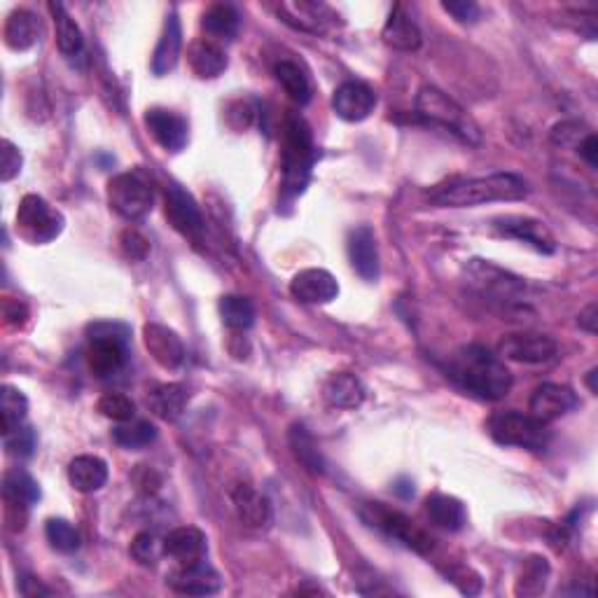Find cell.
Segmentation results:
<instances>
[{
    "label": "cell",
    "mask_w": 598,
    "mask_h": 598,
    "mask_svg": "<svg viewBox=\"0 0 598 598\" xmlns=\"http://www.w3.org/2000/svg\"><path fill=\"white\" fill-rule=\"evenodd\" d=\"M45 535L50 540V545L57 552L71 554L80 547V533L75 531V526L66 519H50L45 526Z\"/></svg>",
    "instance_id": "41"
},
{
    "label": "cell",
    "mask_w": 598,
    "mask_h": 598,
    "mask_svg": "<svg viewBox=\"0 0 598 598\" xmlns=\"http://www.w3.org/2000/svg\"><path fill=\"white\" fill-rule=\"evenodd\" d=\"M96 409H99L101 416H106V419L115 423H127L136 414V405L124 393L101 395V400L96 402Z\"/></svg>",
    "instance_id": "44"
},
{
    "label": "cell",
    "mask_w": 598,
    "mask_h": 598,
    "mask_svg": "<svg viewBox=\"0 0 598 598\" xmlns=\"http://www.w3.org/2000/svg\"><path fill=\"white\" fill-rule=\"evenodd\" d=\"M498 353L512 363L542 365L556 358L559 344L549 335H540V332H514V335L500 339Z\"/></svg>",
    "instance_id": "12"
},
{
    "label": "cell",
    "mask_w": 598,
    "mask_h": 598,
    "mask_svg": "<svg viewBox=\"0 0 598 598\" xmlns=\"http://www.w3.org/2000/svg\"><path fill=\"white\" fill-rule=\"evenodd\" d=\"M468 274V285L477 292L484 302H489L493 309L510 311L519 307V299L524 295L526 283L521 278L507 274L496 264L484 260H472L465 269Z\"/></svg>",
    "instance_id": "5"
},
{
    "label": "cell",
    "mask_w": 598,
    "mask_h": 598,
    "mask_svg": "<svg viewBox=\"0 0 598 598\" xmlns=\"http://www.w3.org/2000/svg\"><path fill=\"white\" fill-rule=\"evenodd\" d=\"M64 229V215L38 194H26L17 211V232L29 243H50Z\"/></svg>",
    "instance_id": "9"
},
{
    "label": "cell",
    "mask_w": 598,
    "mask_h": 598,
    "mask_svg": "<svg viewBox=\"0 0 598 598\" xmlns=\"http://www.w3.org/2000/svg\"><path fill=\"white\" fill-rule=\"evenodd\" d=\"M416 120L435 124L442 127L449 134H454L458 141L465 145H479L482 143V131H479L477 122L458 106V103L442 92L437 87H421L414 101Z\"/></svg>",
    "instance_id": "4"
},
{
    "label": "cell",
    "mask_w": 598,
    "mask_h": 598,
    "mask_svg": "<svg viewBox=\"0 0 598 598\" xmlns=\"http://www.w3.org/2000/svg\"><path fill=\"white\" fill-rule=\"evenodd\" d=\"M3 498L8 507H24V510H29L31 505H36L40 500V486L26 470H8L3 477Z\"/></svg>",
    "instance_id": "31"
},
{
    "label": "cell",
    "mask_w": 598,
    "mask_h": 598,
    "mask_svg": "<svg viewBox=\"0 0 598 598\" xmlns=\"http://www.w3.org/2000/svg\"><path fill=\"white\" fill-rule=\"evenodd\" d=\"M166 584L178 594H187V596H211L218 594L222 589V577L218 570L213 566H208L206 561H197V563H185L176 570H171L166 575Z\"/></svg>",
    "instance_id": "14"
},
{
    "label": "cell",
    "mask_w": 598,
    "mask_h": 598,
    "mask_svg": "<svg viewBox=\"0 0 598 598\" xmlns=\"http://www.w3.org/2000/svg\"><path fill=\"white\" fill-rule=\"evenodd\" d=\"M150 412L166 423L178 421L187 407V393L180 384H159L148 393Z\"/></svg>",
    "instance_id": "30"
},
{
    "label": "cell",
    "mask_w": 598,
    "mask_h": 598,
    "mask_svg": "<svg viewBox=\"0 0 598 598\" xmlns=\"http://www.w3.org/2000/svg\"><path fill=\"white\" fill-rule=\"evenodd\" d=\"M134 484L138 491L143 493H155L159 489V484H162V479H159V475L152 468H148V465H138L136 472H134Z\"/></svg>",
    "instance_id": "49"
},
{
    "label": "cell",
    "mask_w": 598,
    "mask_h": 598,
    "mask_svg": "<svg viewBox=\"0 0 598 598\" xmlns=\"http://www.w3.org/2000/svg\"><path fill=\"white\" fill-rule=\"evenodd\" d=\"M288 440H290L292 454H295L297 461L307 468V472H311V475H323L325 472L323 454L318 451L316 440L311 437V433L302 426V423H295V426L290 428Z\"/></svg>",
    "instance_id": "34"
},
{
    "label": "cell",
    "mask_w": 598,
    "mask_h": 598,
    "mask_svg": "<svg viewBox=\"0 0 598 598\" xmlns=\"http://www.w3.org/2000/svg\"><path fill=\"white\" fill-rule=\"evenodd\" d=\"M201 26H204L211 40H232L236 31H239V12L227 3L213 5V8L206 10Z\"/></svg>",
    "instance_id": "37"
},
{
    "label": "cell",
    "mask_w": 598,
    "mask_h": 598,
    "mask_svg": "<svg viewBox=\"0 0 598 598\" xmlns=\"http://www.w3.org/2000/svg\"><path fill=\"white\" fill-rule=\"evenodd\" d=\"M426 514L428 519L433 521V526L449 533L461 531L465 521H468L465 505L458 498L447 496V493H433V496L426 500Z\"/></svg>",
    "instance_id": "29"
},
{
    "label": "cell",
    "mask_w": 598,
    "mask_h": 598,
    "mask_svg": "<svg viewBox=\"0 0 598 598\" xmlns=\"http://www.w3.org/2000/svg\"><path fill=\"white\" fill-rule=\"evenodd\" d=\"M145 127L166 152H180L187 145V136H190L185 117L166 108L148 110L145 113Z\"/></svg>",
    "instance_id": "20"
},
{
    "label": "cell",
    "mask_w": 598,
    "mask_h": 598,
    "mask_svg": "<svg viewBox=\"0 0 598 598\" xmlns=\"http://www.w3.org/2000/svg\"><path fill=\"white\" fill-rule=\"evenodd\" d=\"M596 377H598V370H591V372H589V377H587V386H589V391H591V393H598V388H596Z\"/></svg>",
    "instance_id": "55"
},
{
    "label": "cell",
    "mask_w": 598,
    "mask_h": 598,
    "mask_svg": "<svg viewBox=\"0 0 598 598\" xmlns=\"http://www.w3.org/2000/svg\"><path fill=\"white\" fill-rule=\"evenodd\" d=\"M26 414H29V400L22 391L10 384L0 388V428H3V435L24 426Z\"/></svg>",
    "instance_id": "35"
},
{
    "label": "cell",
    "mask_w": 598,
    "mask_h": 598,
    "mask_svg": "<svg viewBox=\"0 0 598 598\" xmlns=\"http://www.w3.org/2000/svg\"><path fill=\"white\" fill-rule=\"evenodd\" d=\"M50 12L54 19V29H57V47L64 57H78L85 47V38L75 19L68 15V10L61 3H50Z\"/></svg>",
    "instance_id": "33"
},
{
    "label": "cell",
    "mask_w": 598,
    "mask_h": 598,
    "mask_svg": "<svg viewBox=\"0 0 598 598\" xmlns=\"http://www.w3.org/2000/svg\"><path fill=\"white\" fill-rule=\"evenodd\" d=\"M38 33H40L38 19L29 10L12 12V15L8 17V22H5V29H3L5 43H8L10 50H15V52L31 50V47L38 43Z\"/></svg>",
    "instance_id": "32"
},
{
    "label": "cell",
    "mask_w": 598,
    "mask_h": 598,
    "mask_svg": "<svg viewBox=\"0 0 598 598\" xmlns=\"http://www.w3.org/2000/svg\"><path fill=\"white\" fill-rule=\"evenodd\" d=\"M493 229H496L500 236H510V239L528 243V246L538 250V253L552 255L556 250L552 232H549L540 220L521 218V215H505V218H498L493 222Z\"/></svg>",
    "instance_id": "17"
},
{
    "label": "cell",
    "mask_w": 598,
    "mask_h": 598,
    "mask_svg": "<svg viewBox=\"0 0 598 598\" xmlns=\"http://www.w3.org/2000/svg\"><path fill=\"white\" fill-rule=\"evenodd\" d=\"M187 64L201 80H213L227 71V52L211 38L194 40L187 50Z\"/></svg>",
    "instance_id": "23"
},
{
    "label": "cell",
    "mask_w": 598,
    "mask_h": 598,
    "mask_svg": "<svg viewBox=\"0 0 598 598\" xmlns=\"http://www.w3.org/2000/svg\"><path fill=\"white\" fill-rule=\"evenodd\" d=\"M381 36H384V43L388 47H393V50H400V52H414L419 50L423 43L419 26L409 19V15L400 8V5H395L393 8Z\"/></svg>",
    "instance_id": "28"
},
{
    "label": "cell",
    "mask_w": 598,
    "mask_h": 598,
    "mask_svg": "<svg viewBox=\"0 0 598 598\" xmlns=\"http://www.w3.org/2000/svg\"><path fill=\"white\" fill-rule=\"evenodd\" d=\"M113 440L115 444H120L122 449H129V451L145 449L157 440V428L152 426L150 421L131 419L127 423H120V426L113 430Z\"/></svg>",
    "instance_id": "39"
},
{
    "label": "cell",
    "mask_w": 598,
    "mask_h": 598,
    "mask_svg": "<svg viewBox=\"0 0 598 598\" xmlns=\"http://www.w3.org/2000/svg\"><path fill=\"white\" fill-rule=\"evenodd\" d=\"M528 194V183L517 173H491V176L440 185L430 192V201L442 208H472L493 201H521Z\"/></svg>",
    "instance_id": "2"
},
{
    "label": "cell",
    "mask_w": 598,
    "mask_h": 598,
    "mask_svg": "<svg viewBox=\"0 0 598 598\" xmlns=\"http://www.w3.org/2000/svg\"><path fill=\"white\" fill-rule=\"evenodd\" d=\"M131 556H134L136 563H141L145 568H152L157 566V561L162 559L164 554V540H159L155 533H138L134 540H131V547H129Z\"/></svg>",
    "instance_id": "42"
},
{
    "label": "cell",
    "mask_w": 598,
    "mask_h": 598,
    "mask_svg": "<svg viewBox=\"0 0 598 598\" xmlns=\"http://www.w3.org/2000/svg\"><path fill=\"white\" fill-rule=\"evenodd\" d=\"M489 435L503 447H519L526 451H545L552 433L547 423L521 412H496L486 423Z\"/></svg>",
    "instance_id": "7"
},
{
    "label": "cell",
    "mask_w": 598,
    "mask_h": 598,
    "mask_svg": "<svg viewBox=\"0 0 598 598\" xmlns=\"http://www.w3.org/2000/svg\"><path fill=\"white\" fill-rule=\"evenodd\" d=\"M22 594L33 598V596H50L52 591L47 587H43V584H40L36 577H26V580L22 582Z\"/></svg>",
    "instance_id": "53"
},
{
    "label": "cell",
    "mask_w": 598,
    "mask_h": 598,
    "mask_svg": "<svg viewBox=\"0 0 598 598\" xmlns=\"http://www.w3.org/2000/svg\"><path fill=\"white\" fill-rule=\"evenodd\" d=\"M360 517L367 526L377 528V531L386 533L388 538L402 542L409 549L419 554H430L435 547V540L423 531L421 526H416L407 514H402L398 510H391L384 503H365L360 507Z\"/></svg>",
    "instance_id": "8"
},
{
    "label": "cell",
    "mask_w": 598,
    "mask_h": 598,
    "mask_svg": "<svg viewBox=\"0 0 598 598\" xmlns=\"http://www.w3.org/2000/svg\"><path fill=\"white\" fill-rule=\"evenodd\" d=\"M87 365L96 377L108 379L124 367L127 360L129 330L120 323H92L87 328Z\"/></svg>",
    "instance_id": "6"
},
{
    "label": "cell",
    "mask_w": 598,
    "mask_h": 598,
    "mask_svg": "<svg viewBox=\"0 0 598 598\" xmlns=\"http://www.w3.org/2000/svg\"><path fill=\"white\" fill-rule=\"evenodd\" d=\"M283 194L299 197L307 190L311 169L316 164V145L304 117L290 113L283 124Z\"/></svg>",
    "instance_id": "3"
},
{
    "label": "cell",
    "mask_w": 598,
    "mask_h": 598,
    "mask_svg": "<svg viewBox=\"0 0 598 598\" xmlns=\"http://www.w3.org/2000/svg\"><path fill=\"white\" fill-rule=\"evenodd\" d=\"M589 134H591V129L587 127V124H582L577 120H563L559 124H554L552 131H549V138H552V143L556 145V148L577 150L580 148V143Z\"/></svg>",
    "instance_id": "43"
},
{
    "label": "cell",
    "mask_w": 598,
    "mask_h": 598,
    "mask_svg": "<svg viewBox=\"0 0 598 598\" xmlns=\"http://www.w3.org/2000/svg\"><path fill=\"white\" fill-rule=\"evenodd\" d=\"M22 164H24L22 152H19V148L15 143L5 138L3 150H0V178H3V183H10L12 178L19 176V171H22Z\"/></svg>",
    "instance_id": "46"
},
{
    "label": "cell",
    "mask_w": 598,
    "mask_h": 598,
    "mask_svg": "<svg viewBox=\"0 0 598 598\" xmlns=\"http://www.w3.org/2000/svg\"><path fill=\"white\" fill-rule=\"evenodd\" d=\"M180 52H183V29H180V19L176 12H171L166 17L162 36H159V43L155 47V57H152V73L169 75L173 68L178 66Z\"/></svg>",
    "instance_id": "24"
},
{
    "label": "cell",
    "mask_w": 598,
    "mask_h": 598,
    "mask_svg": "<svg viewBox=\"0 0 598 598\" xmlns=\"http://www.w3.org/2000/svg\"><path fill=\"white\" fill-rule=\"evenodd\" d=\"M442 8L444 12H449L458 24H475L477 19L482 17V10H479V5L472 3V0H444Z\"/></svg>",
    "instance_id": "47"
},
{
    "label": "cell",
    "mask_w": 598,
    "mask_h": 598,
    "mask_svg": "<svg viewBox=\"0 0 598 598\" xmlns=\"http://www.w3.org/2000/svg\"><path fill=\"white\" fill-rule=\"evenodd\" d=\"M3 316H5V323L24 325L26 318H29V309H26V304L19 302V299H5Z\"/></svg>",
    "instance_id": "50"
},
{
    "label": "cell",
    "mask_w": 598,
    "mask_h": 598,
    "mask_svg": "<svg viewBox=\"0 0 598 598\" xmlns=\"http://www.w3.org/2000/svg\"><path fill=\"white\" fill-rule=\"evenodd\" d=\"M575 152L591 166V169H596V166H598V138H596L594 131H591V134L584 138V141L580 143V148H577Z\"/></svg>",
    "instance_id": "51"
},
{
    "label": "cell",
    "mask_w": 598,
    "mask_h": 598,
    "mask_svg": "<svg viewBox=\"0 0 598 598\" xmlns=\"http://www.w3.org/2000/svg\"><path fill=\"white\" fill-rule=\"evenodd\" d=\"M365 386L356 374L335 372L323 384V400L335 409H358L365 402Z\"/></svg>",
    "instance_id": "25"
},
{
    "label": "cell",
    "mask_w": 598,
    "mask_h": 598,
    "mask_svg": "<svg viewBox=\"0 0 598 598\" xmlns=\"http://www.w3.org/2000/svg\"><path fill=\"white\" fill-rule=\"evenodd\" d=\"M278 17L295 31L311 36H328L339 26V15L330 5L311 0H285L278 5Z\"/></svg>",
    "instance_id": "11"
},
{
    "label": "cell",
    "mask_w": 598,
    "mask_h": 598,
    "mask_svg": "<svg viewBox=\"0 0 598 598\" xmlns=\"http://www.w3.org/2000/svg\"><path fill=\"white\" fill-rule=\"evenodd\" d=\"M346 250H349L351 267L356 269V274L367 283H374L379 278V248L377 236L367 225L351 229L349 241H346Z\"/></svg>",
    "instance_id": "21"
},
{
    "label": "cell",
    "mask_w": 598,
    "mask_h": 598,
    "mask_svg": "<svg viewBox=\"0 0 598 598\" xmlns=\"http://www.w3.org/2000/svg\"><path fill=\"white\" fill-rule=\"evenodd\" d=\"M577 325L589 335H596L598 332V304L591 302L587 309L580 311V318H577Z\"/></svg>",
    "instance_id": "52"
},
{
    "label": "cell",
    "mask_w": 598,
    "mask_h": 598,
    "mask_svg": "<svg viewBox=\"0 0 598 598\" xmlns=\"http://www.w3.org/2000/svg\"><path fill=\"white\" fill-rule=\"evenodd\" d=\"M580 405L573 388L561 384H542L528 400V414L542 423H552Z\"/></svg>",
    "instance_id": "15"
},
{
    "label": "cell",
    "mask_w": 598,
    "mask_h": 598,
    "mask_svg": "<svg viewBox=\"0 0 598 598\" xmlns=\"http://www.w3.org/2000/svg\"><path fill=\"white\" fill-rule=\"evenodd\" d=\"M143 342L152 360H155L159 367H164V370H178V367L185 363V346L176 332L166 328V325H145Z\"/></svg>",
    "instance_id": "18"
},
{
    "label": "cell",
    "mask_w": 598,
    "mask_h": 598,
    "mask_svg": "<svg viewBox=\"0 0 598 598\" xmlns=\"http://www.w3.org/2000/svg\"><path fill=\"white\" fill-rule=\"evenodd\" d=\"M222 323L232 330H248L255 323V307L248 297L225 295L220 299Z\"/></svg>",
    "instance_id": "40"
},
{
    "label": "cell",
    "mask_w": 598,
    "mask_h": 598,
    "mask_svg": "<svg viewBox=\"0 0 598 598\" xmlns=\"http://www.w3.org/2000/svg\"><path fill=\"white\" fill-rule=\"evenodd\" d=\"M374 108H377V94L365 82H344V85L337 87L335 96H332V110L344 122H363L374 113Z\"/></svg>",
    "instance_id": "16"
},
{
    "label": "cell",
    "mask_w": 598,
    "mask_h": 598,
    "mask_svg": "<svg viewBox=\"0 0 598 598\" xmlns=\"http://www.w3.org/2000/svg\"><path fill=\"white\" fill-rule=\"evenodd\" d=\"M3 442H5V449H8V454L17 458L33 456V451H36V444H38L36 433H33V428L29 426H19L15 430H10V433H5Z\"/></svg>",
    "instance_id": "45"
},
{
    "label": "cell",
    "mask_w": 598,
    "mask_h": 598,
    "mask_svg": "<svg viewBox=\"0 0 598 598\" xmlns=\"http://www.w3.org/2000/svg\"><path fill=\"white\" fill-rule=\"evenodd\" d=\"M395 493H400L402 498H412L414 496V484H409V482H405V479H402V482L395 486Z\"/></svg>",
    "instance_id": "54"
},
{
    "label": "cell",
    "mask_w": 598,
    "mask_h": 598,
    "mask_svg": "<svg viewBox=\"0 0 598 598\" xmlns=\"http://www.w3.org/2000/svg\"><path fill=\"white\" fill-rule=\"evenodd\" d=\"M449 377L482 400H503L512 391V372L482 344L461 346L449 360Z\"/></svg>",
    "instance_id": "1"
},
{
    "label": "cell",
    "mask_w": 598,
    "mask_h": 598,
    "mask_svg": "<svg viewBox=\"0 0 598 598\" xmlns=\"http://www.w3.org/2000/svg\"><path fill=\"white\" fill-rule=\"evenodd\" d=\"M164 554L178 561L180 566L185 563L204 561L206 556V535L197 526H180L164 538Z\"/></svg>",
    "instance_id": "22"
},
{
    "label": "cell",
    "mask_w": 598,
    "mask_h": 598,
    "mask_svg": "<svg viewBox=\"0 0 598 598\" xmlns=\"http://www.w3.org/2000/svg\"><path fill=\"white\" fill-rule=\"evenodd\" d=\"M274 75L276 80L281 82L285 94H288L297 106H307L311 101V82L307 75H304L302 68L292 64V61H278L274 66Z\"/></svg>",
    "instance_id": "36"
},
{
    "label": "cell",
    "mask_w": 598,
    "mask_h": 598,
    "mask_svg": "<svg viewBox=\"0 0 598 598\" xmlns=\"http://www.w3.org/2000/svg\"><path fill=\"white\" fill-rule=\"evenodd\" d=\"M234 510L239 514V519L248 528H264L271 521V505L267 496H262L255 486L239 484L232 491Z\"/></svg>",
    "instance_id": "26"
},
{
    "label": "cell",
    "mask_w": 598,
    "mask_h": 598,
    "mask_svg": "<svg viewBox=\"0 0 598 598\" xmlns=\"http://www.w3.org/2000/svg\"><path fill=\"white\" fill-rule=\"evenodd\" d=\"M166 220L176 232L194 243H199L204 236V215H201L197 201L176 183L166 187Z\"/></svg>",
    "instance_id": "13"
},
{
    "label": "cell",
    "mask_w": 598,
    "mask_h": 598,
    "mask_svg": "<svg viewBox=\"0 0 598 598\" xmlns=\"http://www.w3.org/2000/svg\"><path fill=\"white\" fill-rule=\"evenodd\" d=\"M549 580V563L542 556H531V559L524 561L521 566L517 587H514V594L517 596H538L545 591Z\"/></svg>",
    "instance_id": "38"
},
{
    "label": "cell",
    "mask_w": 598,
    "mask_h": 598,
    "mask_svg": "<svg viewBox=\"0 0 598 598\" xmlns=\"http://www.w3.org/2000/svg\"><path fill=\"white\" fill-rule=\"evenodd\" d=\"M122 250L131 260H145V255L150 253V241L141 232H136V229H127L122 234Z\"/></svg>",
    "instance_id": "48"
},
{
    "label": "cell",
    "mask_w": 598,
    "mask_h": 598,
    "mask_svg": "<svg viewBox=\"0 0 598 598\" xmlns=\"http://www.w3.org/2000/svg\"><path fill=\"white\" fill-rule=\"evenodd\" d=\"M290 292L302 304H330L339 295V283L330 271L304 269L290 281Z\"/></svg>",
    "instance_id": "19"
},
{
    "label": "cell",
    "mask_w": 598,
    "mask_h": 598,
    "mask_svg": "<svg viewBox=\"0 0 598 598\" xmlns=\"http://www.w3.org/2000/svg\"><path fill=\"white\" fill-rule=\"evenodd\" d=\"M152 187L138 173H120L108 183V204L124 220H141L152 211Z\"/></svg>",
    "instance_id": "10"
},
{
    "label": "cell",
    "mask_w": 598,
    "mask_h": 598,
    "mask_svg": "<svg viewBox=\"0 0 598 598\" xmlns=\"http://www.w3.org/2000/svg\"><path fill=\"white\" fill-rule=\"evenodd\" d=\"M68 479L80 493H94L108 482V465L99 456H75L68 465Z\"/></svg>",
    "instance_id": "27"
}]
</instances>
